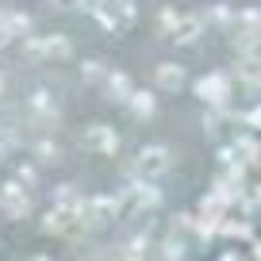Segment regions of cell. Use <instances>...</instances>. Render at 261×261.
Returning <instances> with one entry per match:
<instances>
[{
	"mask_svg": "<svg viewBox=\"0 0 261 261\" xmlns=\"http://www.w3.org/2000/svg\"><path fill=\"white\" fill-rule=\"evenodd\" d=\"M96 27H100L104 35H119V31H127V27H123V19H119V12H115L112 4L96 8Z\"/></svg>",
	"mask_w": 261,
	"mask_h": 261,
	"instance_id": "obj_19",
	"label": "cell"
},
{
	"mask_svg": "<svg viewBox=\"0 0 261 261\" xmlns=\"http://www.w3.org/2000/svg\"><path fill=\"white\" fill-rule=\"evenodd\" d=\"M4 92H8V73L0 69V96H4Z\"/></svg>",
	"mask_w": 261,
	"mask_h": 261,
	"instance_id": "obj_31",
	"label": "cell"
},
{
	"mask_svg": "<svg viewBox=\"0 0 261 261\" xmlns=\"http://www.w3.org/2000/svg\"><path fill=\"white\" fill-rule=\"evenodd\" d=\"M192 227H196V212H177V215H169V234H177V238H192Z\"/></svg>",
	"mask_w": 261,
	"mask_h": 261,
	"instance_id": "obj_20",
	"label": "cell"
},
{
	"mask_svg": "<svg viewBox=\"0 0 261 261\" xmlns=\"http://www.w3.org/2000/svg\"><path fill=\"white\" fill-rule=\"evenodd\" d=\"M204 19H207V27H219V31H230V27H234V8L219 0V4L204 8Z\"/></svg>",
	"mask_w": 261,
	"mask_h": 261,
	"instance_id": "obj_16",
	"label": "cell"
},
{
	"mask_svg": "<svg viewBox=\"0 0 261 261\" xmlns=\"http://www.w3.org/2000/svg\"><path fill=\"white\" fill-rule=\"evenodd\" d=\"M250 257H261V238H253V242H250Z\"/></svg>",
	"mask_w": 261,
	"mask_h": 261,
	"instance_id": "obj_30",
	"label": "cell"
},
{
	"mask_svg": "<svg viewBox=\"0 0 261 261\" xmlns=\"http://www.w3.org/2000/svg\"><path fill=\"white\" fill-rule=\"evenodd\" d=\"M46 58L50 62H69V58H73V39L62 35V31L46 35Z\"/></svg>",
	"mask_w": 261,
	"mask_h": 261,
	"instance_id": "obj_15",
	"label": "cell"
},
{
	"mask_svg": "<svg viewBox=\"0 0 261 261\" xmlns=\"http://www.w3.org/2000/svg\"><path fill=\"white\" fill-rule=\"evenodd\" d=\"M100 89H104L108 104H127V100H130V92H135V81H130V77L123 73V69H112V73L104 77V85H100Z\"/></svg>",
	"mask_w": 261,
	"mask_h": 261,
	"instance_id": "obj_9",
	"label": "cell"
},
{
	"mask_svg": "<svg viewBox=\"0 0 261 261\" xmlns=\"http://www.w3.org/2000/svg\"><path fill=\"white\" fill-rule=\"evenodd\" d=\"M158 253H162V257L180 261V257H185V238H177V234H165V242L158 246Z\"/></svg>",
	"mask_w": 261,
	"mask_h": 261,
	"instance_id": "obj_26",
	"label": "cell"
},
{
	"mask_svg": "<svg viewBox=\"0 0 261 261\" xmlns=\"http://www.w3.org/2000/svg\"><path fill=\"white\" fill-rule=\"evenodd\" d=\"M185 81H188V73H185V65H177V62H162L154 69V85L162 92H180Z\"/></svg>",
	"mask_w": 261,
	"mask_h": 261,
	"instance_id": "obj_10",
	"label": "cell"
},
{
	"mask_svg": "<svg viewBox=\"0 0 261 261\" xmlns=\"http://www.w3.org/2000/svg\"><path fill=\"white\" fill-rule=\"evenodd\" d=\"M19 58H23V62H50L46 58V35H27V39H19Z\"/></svg>",
	"mask_w": 261,
	"mask_h": 261,
	"instance_id": "obj_14",
	"label": "cell"
},
{
	"mask_svg": "<svg viewBox=\"0 0 261 261\" xmlns=\"http://www.w3.org/2000/svg\"><path fill=\"white\" fill-rule=\"evenodd\" d=\"M0 31L8 35L12 42H19V39H27V35L35 31V19L27 16V12H19V8H0Z\"/></svg>",
	"mask_w": 261,
	"mask_h": 261,
	"instance_id": "obj_8",
	"label": "cell"
},
{
	"mask_svg": "<svg viewBox=\"0 0 261 261\" xmlns=\"http://www.w3.org/2000/svg\"><path fill=\"white\" fill-rule=\"evenodd\" d=\"M180 16H185V12H177V8H162L158 12V31L162 35H173L180 27Z\"/></svg>",
	"mask_w": 261,
	"mask_h": 261,
	"instance_id": "obj_25",
	"label": "cell"
},
{
	"mask_svg": "<svg viewBox=\"0 0 261 261\" xmlns=\"http://www.w3.org/2000/svg\"><path fill=\"white\" fill-rule=\"evenodd\" d=\"M146 253H150V234L146 230H135V234L119 246V257H146Z\"/></svg>",
	"mask_w": 261,
	"mask_h": 261,
	"instance_id": "obj_18",
	"label": "cell"
},
{
	"mask_svg": "<svg viewBox=\"0 0 261 261\" xmlns=\"http://www.w3.org/2000/svg\"><path fill=\"white\" fill-rule=\"evenodd\" d=\"M8 42H12V39H8L4 31H0V50H8Z\"/></svg>",
	"mask_w": 261,
	"mask_h": 261,
	"instance_id": "obj_32",
	"label": "cell"
},
{
	"mask_svg": "<svg viewBox=\"0 0 261 261\" xmlns=\"http://www.w3.org/2000/svg\"><path fill=\"white\" fill-rule=\"evenodd\" d=\"M12 177L19 180V185L27 188V192H35L39 188V162H23V165H16V173Z\"/></svg>",
	"mask_w": 261,
	"mask_h": 261,
	"instance_id": "obj_23",
	"label": "cell"
},
{
	"mask_svg": "<svg viewBox=\"0 0 261 261\" xmlns=\"http://www.w3.org/2000/svg\"><path fill=\"white\" fill-rule=\"evenodd\" d=\"M253 31H257V39H261V23H257V27H253Z\"/></svg>",
	"mask_w": 261,
	"mask_h": 261,
	"instance_id": "obj_33",
	"label": "cell"
},
{
	"mask_svg": "<svg viewBox=\"0 0 261 261\" xmlns=\"http://www.w3.org/2000/svg\"><path fill=\"white\" fill-rule=\"evenodd\" d=\"M219 238H227V242H253V238H257V227H253V219H246V215L227 212L223 223H219Z\"/></svg>",
	"mask_w": 261,
	"mask_h": 261,
	"instance_id": "obj_6",
	"label": "cell"
},
{
	"mask_svg": "<svg viewBox=\"0 0 261 261\" xmlns=\"http://www.w3.org/2000/svg\"><path fill=\"white\" fill-rule=\"evenodd\" d=\"M31 196H35V192H27L16 177H8L4 185H0V212L8 215L12 223H16V219H27V215H31Z\"/></svg>",
	"mask_w": 261,
	"mask_h": 261,
	"instance_id": "obj_4",
	"label": "cell"
},
{
	"mask_svg": "<svg viewBox=\"0 0 261 261\" xmlns=\"http://www.w3.org/2000/svg\"><path fill=\"white\" fill-rule=\"evenodd\" d=\"M242 89L250 92L253 100H261V73H257V77H250V81H242Z\"/></svg>",
	"mask_w": 261,
	"mask_h": 261,
	"instance_id": "obj_28",
	"label": "cell"
},
{
	"mask_svg": "<svg viewBox=\"0 0 261 261\" xmlns=\"http://www.w3.org/2000/svg\"><path fill=\"white\" fill-rule=\"evenodd\" d=\"M230 69H215V73H204L200 81L192 85L196 100L200 104H230Z\"/></svg>",
	"mask_w": 261,
	"mask_h": 261,
	"instance_id": "obj_3",
	"label": "cell"
},
{
	"mask_svg": "<svg viewBox=\"0 0 261 261\" xmlns=\"http://www.w3.org/2000/svg\"><path fill=\"white\" fill-rule=\"evenodd\" d=\"M127 108H130V119L135 123H150L158 115V96L150 89H135L130 100H127Z\"/></svg>",
	"mask_w": 261,
	"mask_h": 261,
	"instance_id": "obj_11",
	"label": "cell"
},
{
	"mask_svg": "<svg viewBox=\"0 0 261 261\" xmlns=\"http://www.w3.org/2000/svg\"><path fill=\"white\" fill-rule=\"evenodd\" d=\"M215 158H219V169H242V165H246L234 142H223V146H219V154H215ZM246 169H250V165H246Z\"/></svg>",
	"mask_w": 261,
	"mask_h": 261,
	"instance_id": "obj_22",
	"label": "cell"
},
{
	"mask_svg": "<svg viewBox=\"0 0 261 261\" xmlns=\"http://www.w3.org/2000/svg\"><path fill=\"white\" fill-rule=\"evenodd\" d=\"M81 200H85V196H81V188H77V185H58L54 192H50V204H58V207H73V212L81 207Z\"/></svg>",
	"mask_w": 261,
	"mask_h": 261,
	"instance_id": "obj_17",
	"label": "cell"
},
{
	"mask_svg": "<svg viewBox=\"0 0 261 261\" xmlns=\"http://www.w3.org/2000/svg\"><path fill=\"white\" fill-rule=\"evenodd\" d=\"M27 112H50V108H58V100H54V92H46V89H35L31 96H27Z\"/></svg>",
	"mask_w": 261,
	"mask_h": 261,
	"instance_id": "obj_24",
	"label": "cell"
},
{
	"mask_svg": "<svg viewBox=\"0 0 261 261\" xmlns=\"http://www.w3.org/2000/svg\"><path fill=\"white\" fill-rule=\"evenodd\" d=\"M81 142L92 150V154H104V158H115V154H119V146H123L119 130L108 127V123H89L85 135H81Z\"/></svg>",
	"mask_w": 261,
	"mask_h": 261,
	"instance_id": "obj_5",
	"label": "cell"
},
{
	"mask_svg": "<svg viewBox=\"0 0 261 261\" xmlns=\"http://www.w3.org/2000/svg\"><path fill=\"white\" fill-rule=\"evenodd\" d=\"M77 4H81V0H50L54 12H77Z\"/></svg>",
	"mask_w": 261,
	"mask_h": 261,
	"instance_id": "obj_29",
	"label": "cell"
},
{
	"mask_svg": "<svg viewBox=\"0 0 261 261\" xmlns=\"http://www.w3.org/2000/svg\"><path fill=\"white\" fill-rule=\"evenodd\" d=\"M31 154L39 165H54L62 158V146L54 142V135H31Z\"/></svg>",
	"mask_w": 261,
	"mask_h": 261,
	"instance_id": "obj_13",
	"label": "cell"
},
{
	"mask_svg": "<svg viewBox=\"0 0 261 261\" xmlns=\"http://www.w3.org/2000/svg\"><path fill=\"white\" fill-rule=\"evenodd\" d=\"M119 196L127 200L135 212H162V204H165V188L158 185L154 177H127V185L119 188Z\"/></svg>",
	"mask_w": 261,
	"mask_h": 261,
	"instance_id": "obj_1",
	"label": "cell"
},
{
	"mask_svg": "<svg viewBox=\"0 0 261 261\" xmlns=\"http://www.w3.org/2000/svg\"><path fill=\"white\" fill-rule=\"evenodd\" d=\"M230 207H234V200H230V196H223L219 188H212V192H207L204 200H200L196 215H207V219H223V215H227Z\"/></svg>",
	"mask_w": 261,
	"mask_h": 261,
	"instance_id": "obj_12",
	"label": "cell"
},
{
	"mask_svg": "<svg viewBox=\"0 0 261 261\" xmlns=\"http://www.w3.org/2000/svg\"><path fill=\"white\" fill-rule=\"evenodd\" d=\"M204 31H207V19H204V12H185L180 16V27L169 35L177 46H192V42H200L204 39Z\"/></svg>",
	"mask_w": 261,
	"mask_h": 261,
	"instance_id": "obj_7",
	"label": "cell"
},
{
	"mask_svg": "<svg viewBox=\"0 0 261 261\" xmlns=\"http://www.w3.org/2000/svg\"><path fill=\"white\" fill-rule=\"evenodd\" d=\"M173 158H169V146H162V142H146V146L135 154V162H130V173H139V177H162V173H169Z\"/></svg>",
	"mask_w": 261,
	"mask_h": 261,
	"instance_id": "obj_2",
	"label": "cell"
},
{
	"mask_svg": "<svg viewBox=\"0 0 261 261\" xmlns=\"http://www.w3.org/2000/svg\"><path fill=\"white\" fill-rule=\"evenodd\" d=\"M242 127H246V130H257V135H261V100H257V104H250V108L242 112Z\"/></svg>",
	"mask_w": 261,
	"mask_h": 261,
	"instance_id": "obj_27",
	"label": "cell"
},
{
	"mask_svg": "<svg viewBox=\"0 0 261 261\" xmlns=\"http://www.w3.org/2000/svg\"><path fill=\"white\" fill-rule=\"evenodd\" d=\"M108 73H112V69H108L100 58H89V62H81V81H85V85H104Z\"/></svg>",
	"mask_w": 261,
	"mask_h": 261,
	"instance_id": "obj_21",
	"label": "cell"
}]
</instances>
